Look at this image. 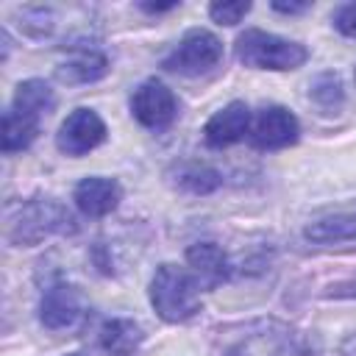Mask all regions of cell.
Instances as JSON below:
<instances>
[{"label": "cell", "mask_w": 356, "mask_h": 356, "mask_svg": "<svg viewBox=\"0 0 356 356\" xmlns=\"http://www.w3.org/2000/svg\"><path fill=\"white\" fill-rule=\"evenodd\" d=\"M236 58L253 70H278L281 72V70H298L309 58V50L303 44L281 39L275 33L248 28L236 39Z\"/></svg>", "instance_id": "3"}, {"label": "cell", "mask_w": 356, "mask_h": 356, "mask_svg": "<svg viewBox=\"0 0 356 356\" xmlns=\"http://www.w3.org/2000/svg\"><path fill=\"white\" fill-rule=\"evenodd\" d=\"M222 356H306L298 334L278 320L248 323L222 350Z\"/></svg>", "instance_id": "4"}, {"label": "cell", "mask_w": 356, "mask_h": 356, "mask_svg": "<svg viewBox=\"0 0 356 356\" xmlns=\"http://www.w3.org/2000/svg\"><path fill=\"white\" fill-rule=\"evenodd\" d=\"M248 128H250V108L242 100H234L206 122L203 139L209 147H228L239 142L248 134Z\"/></svg>", "instance_id": "10"}, {"label": "cell", "mask_w": 356, "mask_h": 356, "mask_svg": "<svg viewBox=\"0 0 356 356\" xmlns=\"http://www.w3.org/2000/svg\"><path fill=\"white\" fill-rule=\"evenodd\" d=\"M273 8L275 11H281V14H300V11H306L309 8V3H273Z\"/></svg>", "instance_id": "23"}, {"label": "cell", "mask_w": 356, "mask_h": 356, "mask_svg": "<svg viewBox=\"0 0 356 356\" xmlns=\"http://www.w3.org/2000/svg\"><path fill=\"white\" fill-rule=\"evenodd\" d=\"M309 97H312L325 114L339 111V106L345 103L342 78H339L337 72H323V75H317V78L312 81V86H309Z\"/></svg>", "instance_id": "18"}, {"label": "cell", "mask_w": 356, "mask_h": 356, "mask_svg": "<svg viewBox=\"0 0 356 356\" xmlns=\"http://www.w3.org/2000/svg\"><path fill=\"white\" fill-rule=\"evenodd\" d=\"M200 281L195 273L161 264L150 281V303L156 314L167 323H184L200 309Z\"/></svg>", "instance_id": "2"}, {"label": "cell", "mask_w": 356, "mask_h": 356, "mask_svg": "<svg viewBox=\"0 0 356 356\" xmlns=\"http://www.w3.org/2000/svg\"><path fill=\"white\" fill-rule=\"evenodd\" d=\"M106 139V122L92 108H75L58 128L56 145L64 156H83Z\"/></svg>", "instance_id": "7"}, {"label": "cell", "mask_w": 356, "mask_h": 356, "mask_svg": "<svg viewBox=\"0 0 356 356\" xmlns=\"http://www.w3.org/2000/svg\"><path fill=\"white\" fill-rule=\"evenodd\" d=\"M106 72H108V58L92 47L72 50V56L56 70L58 81L64 83H92V81H100Z\"/></svg>", "instance_id": "14"}, {"label": "cell", "mask_w": 356, "mask_h": 356, "mask_svg": "<svg viewBox=\"0 0 356 356\" xmlns=\"http://www.w3.org/2000/svg\"><path fill=\"white\" fill-rule=\"evenodd\" d=\"M186 261L192 267V273L197 275V281L203 286H217L228 278L231 267H228V259L225 253L214 245V242H195L189 250H186Z\"/></svg>", "instance_id": "12"}, {"label": "cell", "mask_w": 356, "mask_h": 356, "mask_svg": "<svg viewBox=\"0 0 356 356\" xmlns=\"http://www.w3.org/2000/svg\"><path fill=\"white\" fill-rule=\"evenodd\" d=\"M81 314H83L81 312V295L75 286L53 284L44 289V295L39 300V320L44 328H50V331L70 328L72 323H78Z\"/></svg>", "instance_id": "9"}, {"label": "cell", "mask_w": 356, "mask_h": 356, "mask_svg": "<svg viewBox=\"0 0 356 356\" xmlns=\"http://www.w3.org/2000/svg\"><path fill=\"white\" fill-rule=\"evenodd\" d=\"M11 108L19 111V114H28L33 120H42L44 114H50L56 108V95L53 89L39 81V78H31V81H22L14 92V100H11Z\"/></svg>", "instance_id": "15"}, {"label": "cell", "mask_w": 356, "mask_h": 356, "mask_svg": "<svg viewBox=\"0 0 356 356\" xmlns=\"http://www.w3.org/2000/svg\"><path fill=\"white\" fill-rule=\"evenodd\" d=\"M178 3H139V8L142 11H147V14H161V11H172Z\"/></svg>", "instance_id": "24"}, {"label": "cell", "mask_w": 356, "mask_h": 356, "mask_svg": "<svg viewBox=\"0 0 356 356\" xmlns=\"http://www.w3.org/2000/svg\"><path fill=\"white\" fill-rule=\"evenodd\" d=\"M334 28L345 36H356V3H345L334 11Z\"/></svg>", "instance_id": "21"}, {"label": "cell", "mask_w": 356, "mask_h": 356, "mask_svg": "<svg viewBox=\"0 0 356 356\" xmlns=\"http://www.w3.org/2000/svg\"><path fill=\"white\" fill-rule=\"evenodd\" d=\"M122 200V186L114 178H103V175H92L83 178L75 186V206L89 214V217H106L111 214Z\"/></svg>", "instance_id": "11"}, {"label": "cell", "mask_w": 356, "mask_h": 356, "mask_svg": "<svg viewBox=\"0 0 356 356\" xmlns=\"http://www.w3.org/2000/svg\"><path fill=\"white\" fill-rule=\"evenodd\" d=\"M325 298H356V275L331 284V286L325 289Z\"/></svg>", "instance_id": "22"}, {"label": "cell", "mask_w": 356, "mask_h": 356, "mask_svg": "<svg viewBox=\"0 0 356 356\" xmlns=\"http://www.w3.org/2000/svg\"><path fill=\"white\" fill-rule=\"evenodd\" d=\"M72 231H75L72 214L67 211V206H61L53 197L25 200L17 209H11L6 217V239L19 248H31L47 236L72 234Z\"/></svg>", "instance_id": "1"}, {"label": "cell", "mask_w": 356, "mask_h": 356, "mask_svg": "<svg viewBox=\"0 0 356 356\" xmlns=\"http://www.w3.org/2000/svg\"><path fill=\"white\" fill-rule=\"evenodd\" d=\"M131 114L136 117L139 125H145L150 131H164L178 114V100H175L170 86H164L161 81L150 78V81H145V83H139L134 89Z\"/></svg>", "instance_id": "6"}, {"label": "cell", "mask_w": 356, "mask_h": 356, "mask_svg": "<svg viewBox=\"0 0 356 356\" xmlns=\"http://www.w3.org/2000/svg\"><path fill=\"white\" fill-rule=\"evenodd\" d=\"M142 328L139 323L134 320H125V317H117V320H108L103 328H100V345L108 356H131L139 342H142Z\"/></svg>", "instance_id": "16"}, {"label": "cell", "mask_w": 356, "mask_h": 356, "mask_svg": "<svg viewBox=\"0 0 356 356\" xmlns=\"http://www.w3.org/2000/svg\"><path fill=\"white\" fill-rule=\"evenodd\" d=\"M248 11H250L248 0L245 3H214V6H209V14L217 25H236V22H242V17Z\"/></svg>", "instance_id": "20"}, {"label": "cell", "mask_w": 356, "mask_h": 356, "mask_svg": "<svg viewBox=\"0 0 356 356\" xmlns=\"http://www.w3.org/2000/svg\"><path fill=\"white\" fill-rule=\"evenodd\" d=\"M220 184H222L220 172L211 170V167H206V164L192 161V164H181L178 167V186L186 189V192H192V195H209Z\"/></svg>", "instance_id": "19"}, {"label": "cell", "mask_w": 356, "mask_h": 356, "mask_svg": "<svg viewBox=\"0 0 356 356\" xmlns=\"http://www.w3.org/2000/svg\"><path fill=\"white\" fill-rule=\"evenodd\" d=\"M39 122H42V120H33V117H28V114H19V111L8 108L6 117H3V150H6V153L25 150V147L36 139Z\"/></svg>", "instance_id": "17"}, {"label": "cell", "mask_w": 356, "mask_h": 356, "mask_svg": "<svg viewBox=\"0 0 356 356\" xmlns=\"http://www.w3.org/2000/svg\"><path fill=\"white\" fill-rule=\"evenodd\" d=\"M306 239L320 248H356V214H334L312 222Z\"/></svg>", "instance_id": "13"}, {"label": "cell", "mask_w": 356, "mask_h": 356, "mask_svg": "<svg viewBox=\"0 0 356 356\" xmlns=\"http://www.w3.org/2000/svg\"><path fill=\"white\" fill-rule=\"evenodd\" d=\"M222 58V42L203 28H192L184 33V39L164 56V70L175 75H203L214 70Z\"/></svg>", "instance_id": "5"}, {"label": "cell", "mask_w": 356, "mask_h": 356, "mask_svg": "<svg viewBox=\"0 0 356 356\" xmlns=\"http://www.w3.org/2000/svg\"><path fill=\"white\" fill-rule=\"evenodd\" d=\"M300 125L295 114L284 106H267L259 111L253 128H250V145L259 150H281L298 142Z\"/></svg>", "instance_id": "8"}, {"label": "cell", "mask_w": 356, "mask_h": 356, "mask_svg": "<svg viewBox=\"0 0 356 356\" xmlns=\"http://www.w3.org/2000/svg\"><path fill=\"white\" fill-rule=\"evenodd\" d=\"M70 356H86V353H70Z\"/></svg>", "instance_id": "25"}]
</instances>
